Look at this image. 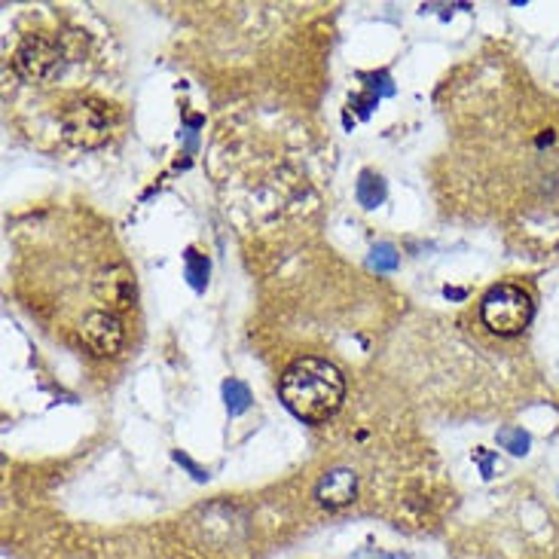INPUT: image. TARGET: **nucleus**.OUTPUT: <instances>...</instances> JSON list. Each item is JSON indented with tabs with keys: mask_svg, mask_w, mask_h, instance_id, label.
I'll return each instance as SVG.
<instances>
[{
	"mask_svg": "<svg viewBox=\"0 0 559 559\" xmlns=\"http://www.w3.org/2000/svg\"><path fill=\"white\" fill-rule=\"evenodd\" d=\"M346 397L343 373L321 358H300L282 377V401L302 423H328Z\"/></svg>",
	"mask_w": 559,
	"mask_h": 559,
	"instance_id": "f257e3e1",
	"label": "nucleus"
},
{
	"mask_svg": "<svg viewBox=\"0 0 559 559\" xmlns=\"http://www.w3.org/2000/svg\"><path fill=\"white\" fill-rule=\"evenodd\" d=\"M480 316L492 333L516 336V333L526 331L532 321L530 294L516 285H496L480 302Z\"/></svg>",
	"mask_w": 559,
	"mask_h": 559,
	"instance_id": "f03ea898",
	"label": "nucleus"
},
{
	"mask_svg": "<svg viewBox=\"0 0 559 559\" xmlns=\"http://www.w3.org/2000/svg\"><path fill=\"white\" fill-rule=\"evenodd\" d=\"M64 138L74 141L76 147H98L110 135V117L98 102H80L71 105L61 117Z\"/></svg>",
	"mask_w": 559,
	"mask_h": 559,
	"instance_id": "7ed1b4c3",
	"label": "nucleus"
},
{
	"mask_svg": "<svg viewBox=\"0 0 559 559\" xmlns=\"http://www.w3.org/2000/svg\"><path fill=\"white\" fill-rule=\"evenodd\" d=\"M15 64L28 80H46L61 68V46L46 37V34H34L15 52Z\"/></svg>",
	"mask_w": 559,
	"mask_h": 559,
	"instance_id": "20e7f679",
	"label": "nucleus"
},
{
	"mask_svg": "<svg viewBox=\"0 0 559 559\" xmlns=\"http://www.w3.org/2000/svg\"><path fill=\"white\" fill-rule=\"evenodd\" d=\"M122 321L114 312H90L80 324V340L95 358H110L122 346Z\"/></svg>",
	"mask_w": 559,
	"mask_h": 559,
	"instance_id": "39448f33",
	"label": "nucleus"
},
{
	"mask_svg": "<svg viewBox=\"0 0 559 559\" xmlns=\"http://www.w3.org/2000/svg\"><path fill=\"white\" fill-rule=\"evenodd\" d=\"M95 294L114 309H129L135 302V275L126 266H110L95 278Z\"/></svg>",
	"mask_w": 559,
	"mask_h": 559,
	"instance_id": "423d86ee",
	"label": "nucleus"
},
{
	"mask_svg": "<svg viewBox=\"0 0 559 559\" xmlns=\"http://www.w3.org/2000/svg\"><path fill=\"white\" fill-rule=\"evenodd\" d=\"M355 492H358V477L348 468L328 471L316 486V499L324 508H346L348 501L355 499Z\"/></svg>",
	"mask_w": 559,
	"mask_h": 559,
	"instance_id": "0eeeda50",
	"label": "nucleus"
},
{
	"mask_svg": "<svg viewBox=\"0 0 559 559\" xmlns=\"http://www.w3.org/2000/svg\"><path fill=\"white\" fill-rule=\"evenodd\" d=\"M382 199H385V183L379 181L377 175L364 171L361 181H358V202H361L364 209H379Z\"/></svg>",
	"mask_w": 559,
	"mask_h": 559,
	"instance_id": "6e6552de",
	"label": "nucleus"
},
{
	"mask_svg": "<svg viewBox=\"0 0 559 559\" xmlns=\"http://www.w3.org/2000/svg\"><path fill=\"white\" fill-rule=\"evenodd\" d=\"M224 401H227V409L236 416V413H245V409L251 407V394L245 389L239 379H229L224 382Z\"/></svg>",
	"mask_w": 559,
	"mask_h": 559,
	"instance_id": "1a4fd4ad",
	"label": "nucleus"
},
{
	"mask_svg": "<svg viewBox=\"0 0 559 559\" xmlns=\"http://www.w3.org/2000/svg\"><path fill=\"white\" fill-rule=\"evenodd\" d=\"M499 443L514 455H526L530 453V435L523 428H501L499 431Z\"/></svg>",
	"mask_w": 559,
	"mask_h": 559,
	"instance_id": "9d476101",
	"label": "nucleus"
},
{
	"mask_svg": "<svg viewBox=\"0 0 559 559\" xmlns=\"http://www.w3.org/2000/svg\"><path fill=\"white\" fill-rule=\"evenodd\" d=\"M187 278H190V285L202 290L205 282H209V260L202 258L199 251H187Z\"/></svg>",
	"mask_w": 559,
	"mask_h": 559,
	"instance_id": "9b49d317",
	"label": "nucleus"
},
{
	"mask_svg": "<svg viewBox=\"0 0 559 559\" xmlns=\"http://www.w3.org/2000/svg\"><path fill=\"white\" fill-rule=\"evenodd\" d=\"M370 266H373L377 273H394V270H397V251H394L392 245H377V248L370 251Z\"/></svg>",
	"mask_w": 559,
	"mask_h": 559,
	"instance_id": "f8f14e48",
	"label": "nucleus"
},
{
	"mask_svg": "<svg viewBox=\"0 0 559 559\" xmlns=\"http://www.w3.org/2000/svg\"><path fill=\"white\" fill-rule=\"evenodd\" d=\"M474 459L480 462V468H484V477H492V459H489L484 450H477V453H474Z\"/></svg>",
	"mask_w": 559,
	"mask_h": 559,
	"instance_id": "ddd939ff",
	"label": "nucleus"
}]
</instances>
